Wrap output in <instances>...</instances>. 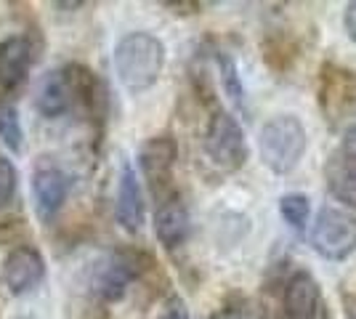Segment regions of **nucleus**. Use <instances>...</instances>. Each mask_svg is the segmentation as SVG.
Masks as SVG:
<instances>
[{
  "label": "nucleus",
  "mask_w": 356,
  "mask_h": 319,
  "mask_svg": "<svg viewBox=\"0 0 356 319\" xmlns=\"http://www.w3.org/2000/svg\"><path fill=\"white\" fill-rule=\"evenodd\" d=\"M168 51L165 43L152 32H128L112 51V64L118 80L128 93L149 91L165 69Z\"/></svg>",
  "instance_id": "1"
},
{
  "label": "nucleus",
  "mask_w": 356,
  "mask_h": 319,
  "mask_svg": "<svg viewBox=\"0 0 356 319\" xmlns=\"http://www.w3.org/2000/svg\"><path fill=\"white\" fill-rule=\"evenodd\" d=\"M306 128L298 120L296 115H277L261 128L258 136V149H261V160L264 165L277 173V176H287L298 167V163L306 154Z\"/></svg>",
  "instance_id": "2"
},
{
  "label": "nucleus",
  "mask_w": 356,
  "mask_h": 319,
  "mask_svg": "<svg viewBox=\"0 0 356 319\" xmlns=\"http://www.w3.org/2000/svg\"><path fill=\"white\" fill-rule=\"evenodd\" d=\"M205 154L216 167L234 173L248 163V141L237 117L226 109H216L205 128Z\"/></svg>",
  "instance_id": "3"
},
{
  "label": "nucleus",
  "mask_w": 356,
  "mask_h": 319,
  "mask_svg": "<svg viewBox=\"0 0 356 319\" xmlns=\"http://www.w3.org/2000/svg\"><path fill=\"white\" fill-rule=\"evenodd\" d=\"M312 247L325 261H346L356 250V215L341 208H325L314 218Z\"/></svg>",
  "instance_id": "4"
},
{
  "label": "nucleus",
  "mask_w": 356,
  "mask_h": 319,
  "mask_svg": "<svg viewBox=\"0 0 356 319\" xmlns=\"http://www.w3.org/2000/svg\"><path fill=\"white\" fill-rule=\"evenodd\" d=\"M316 101L327 122H341L356 106V69L325 61L316 77Z\"/></svg>",
  "instance_id": "5"
},
{
  "label": "nucleus",
  "mask_w": 356,
  "mask_h": 319,
  "mask_svg": "<svg viewBox=\"0 0 356 319\" xmlns=\"http://www.w3.org/2000/svg\"><path fill=\"white\" fill-rule=\"evenodd\" d=\"M80 93H83V77L77 75V67H59V69H51L40 80L35 104L43 117L54 120L72 109L74 99Z\"/></svg>",
  "instance_id": "6"
},
{
  "label": "nucleus",
  "mask_w": 356,
  "mask_h": 319,
  "mask_svg": "<svg viewBox=\"0 0 356 319\" xmlns=\"http://www.w3.org/2000/svg\"><path fill=\"white\" fill-rule=\"evenodd\" d=\"M282 311L284 319H327L322 288L312 272L298 269L290 274V279L284 282Z\"/></svg>",
  "instance_id": "7"
},
{
  "label": "nucleus",
  "mask_w": 356,
  "mask_h": 319,
  "mask_svg": "<svg viewBox=\"0 0 356 319\" xmlns=\"http://www.w3.org/2000/svg\"><path fill=\"white\" fill-rule=\"evenodd\" d=\"M0 277H3V285L11 290L14 295H27V293H32L43 282L45 261L35 247L22 245V247H14L6 256Z\"/></svg>",
  "instance_id": "8"
},
{
  "label": "nucleus",
  "mask_w": 356,
  "mask_h": 319,
  "mask_svg": "<svg viewBox=\"0 0 356 319\" xmlns=\"http://www.w3.org/2000/svg\"><path fill=\"white\" fill-rule=\"evenodd\" d=\"M115 215H118V224L125 231H141L144 227V218H147V208H144V192H141V181H138V173L136 167L125 160L120 167V179H118V199H115Z\"/></svg>",
  "instance_id": "9"
},
{
  "label": "nucleus",
  "mask_w": 356,
  "mask_h": 319,
  "mask_svg": "<svg viewBox=\"0 0 356 319\" xmlns=\"http://www.w3.org/2000/svg\"><path fill=\"white\" fill-rule=\"evenodd\" d=\"M72 179L56 165H43L32 173V197L35 208L43 215L45 221L54 218L64 208V202L70 197Z\"/></svg>",
  "instance_id": "10"
},
{
  "label": "nucleus",
  "mask_w": 356,
  "mask_h": 319,
  "mask_svg": "<svg viewBox=\"0 0 356 319\" xmlns=\"http://www.w3.org/2000/svg\"><path fill=\"white\" fill-rule=\"evenodd\" d=\"M35 61V46L24 35H11L0 43V88H16Z\"/></svg>",
  "instance_id": "11"
},
{
  "label": "nucleus",
  "mask_w": 356,
  "mask_h": 319,
  "mask_svg": "<svg viewBox=\"0 0 356 319\" xmlns=\"http://www.w3.org/2000/svg\"><path fill=\"white\" fill-rule=\"evenodd\" d=\"M176 157H178V147L173 138L154 136L141 147L138 165H141V170H144V176H147L149 181L157 186V183H165L170 179V170L176 165Z\"/></svg>",
  "instance_id": "12"
},
{
  "label": "nucleus",
  "mask_w": 356,
  "mask_h": 319,
  "mask_svg": "<svg viewBox=\"0 0 356 319\" xmlns=\"http://www.w3.org/2000/svg\"><path fill=\"white\" fill-rule=\"evenodd\" d=\"M189 211L186 205L178 197L165 199L163 205L157 208V215H154V234L157 240L165 245V247H178L189 237Z\"/></svg>",
  "instance_id": "13"
},
{
  "label": "nucleus",
  "mask_w": 356,
  "mask_h": 319,
  "mask_svg": "<svg viewBox=\"0 0 356 319\" xmlns=\"http://www.w3.org/2000/svg\"><path fill=\"white\" fill-rule=\"evenodd\" d=\"M325 181L330 195L348 205V208H356V163L348 160L346 154H341L338 149L327 157L325 163Z\"/></svg>",
  "instance_id": "14"
},
{
  "label": "nucleus",
  "mask_w": 356,
  "mask_h": 319,
  "mask_svg": "<svg viewBox=\"0 0 356 319\" xmlns=\"http://www.w3.org/2000/svg\"><path fill=\"white\" fill-rule=\"evenodd\" d=\"M136 263L128 256H115L102 266V272L96 277V293L106 301H120L125 295V290L136 277Z\"/></svg>",
  "instance_id": "15"
},
{
  "label": "nucleus",
  "mask_w": 356,
  "mask_h": 319,
  "mask_svg": "<svg viewBox=\"0 0 356 319\" xmlns=\"http://www.w3.org/2000/svg\"><path fill=\"white\" fill-rule=\"evenodd\" d=\"M264 61L274 72H287L296 67L298 56H300V46L296 43L293 35L287 32H277V35H268L264 40Z\"/></svg>",
  "instance_id": "16"
},
{
  "label": "nucleus",
  "mask_w": 356,
  "mask_h": 319,
  "mask_svg": "<svg viewBox=\"0 0 356 319\" xmlns=\"http://www.w3.org/2000/svg\"><path fill=\"white\" fill-rule=\"evenodd\" d=\"M216 64H218V72H221V85L226 96L232 99V104L237 106V109H245V85H242V77H239L234 59L229 54L218 51L216 54Z\"/></svg>",
  "instance_id": "17"
},
{
  "label": "nucleus",
  "mask_w": 356,
  "mask_h": 319,
  "mask_svg": "<svg viewBox=\"0 0 356 319\" xmlns=\"http://www.w3.org/2000/svg\"><path fill=\"white\" fill-rule=\"evenodd\" d=\"M0 141L11 152H19L22 149V141H24L22 117H19V109L11 101H0Z\"/></svg>",
  "instance_id": "18"
},
{
  "label": "nucleus",
  "mask_w": 356,
  "mask_h": 319,
  "mask_svg": "<svg viewBox=\"0 0 356 319\" xmlns=\"http://www.w3.org/2000/svg\"><path fill=\"white\" fill-rule=\"evenodd\" d=\"M280 213H282L287 227H293L296 231H303L306 224H309V215H312V202L300 192H290V195H284L280 199Z\"/></svg>",
  "instance_id": "19"
},
{
  "label": "nucleus",
  "mask_w": 356,
  "mask_h": 319,
  "mask_svg": "<svg viewBox=\"0 0 356 319\" xmlns=\"http://www.w3.org/2000/svg\"><path fill=\"white\" fill-rule=\"evenodd\" d=\"M16 186H19V173L8 157H0V211L14 199Z\"/></svg>",
  "instance_id": "20"
},
{
  "label": "nucleus",
  "mask_w": 356,
  "mask_h": 319,
  "mask_svg": "<svg viewBox=\"0 0 356 319\" xmlns=\"http://www.w3.org/2000/svg\"><path fill=\"white\" fill-rule=\"evenodd\" d=\"M338 152L346 154L348 160H354L356 163V125H351V128L346 131V136H343V144L338 147Z\"/></svg>",
  "instance_id": "21"
},
{
  "label": "nucleus",
  "mask_w": 356,
  "mask_h": 319,
  "mask_svg": "<svg viewBox=\"0 0 356 319\" xmlns=\"http://www.w3.org/2000/svg\"><path fill=\"white\" fill-rule=\"evenodd\" d=\"M343 24H346V32H348V38H351V40L356 43V0L346 6V14H343Z\"/></svg>",
  "instance_id": "22"
},
{
  "label": "nucleus",
  "mask_w": 356,
  "mask_h": 319,
  "mask_svg": "<svg viewBox=\"0 0 356 319\" xmlns=\"http://www.w3.org/2000/svg\"><path fill=\"white\" fill-rule=\"evenodd\" d=\"M163 319H189V314H186L184 309H173V311H168Z\"/></svg>",
  "instance_id": "23"
},
{
  "label": "nucleus",
  "mask_w": 356,
  "mask_h": 319,
  "mask_svg": "<svg viewBox=\"0 0 356 319\" xmlns=\"http://www.w3.org/2000/svg\"><path fill=\"white\" fill-rule=\"evenodd\" d=\"M346 314H348V319H356V301H351V298H346Z\"/></svg>",
  "instance_id": "24"
},
{
  "label": "nucleus",
  "mask_w": 356,
  "mask_h": 319,
  "mask_svg": "<svg viewBox=\"0 0 356 319\" xmlns=\"http://www.w3.org/2000/svg\"><path fill=\"white\" fill-rule=\"evenodd\" d=\"M19 319H27V317H19Z\"/></svg>",
  "instance_id": "25"
}]
</instances>
